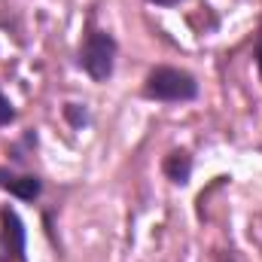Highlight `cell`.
<instances>
[{"mask_svg": "<svg viewBox=\"0 0 262 262\" xmlns=\"http://www.w3.org/2000/svg\"><path fill=\"white\" fill-rule=\"evenodd\" d=\"M192 168H195V159H192V152L183 149V146H180V149H171V152L162 159V174H165V180L174 183V186H189Z\"/></svg>", "mask_w": 262, "mask_h": 262, "instance_id": "5b68a950", "label": "cell"}, {"mask_svg": "<svg viewBox=\"0 0 262 262\" xmlns=\"http://www.w3.org/2000/svg\"><path fill=\"white\" fill-rule=\"evenodd\" d=\"M253 58H256V70H259V82H262V28L256 34V49H253Z\"/></svg>", "mask_w": 262, "mask_h": 262, "instance_id": "ba28073f", "label": "cell"}, {"mask_svg": "<svg viewBox=\"0 0 262 262\" xmlns=\"http://www.w3.org/2000/svg\"><path fill=\"white\" fill-rule=\"evenodd\" d=\"M0 189L9 192L12 198H18V201H25V204H34L43 195V180L37 174H21V171L0 165Z\"/></svg>", "mask_w": 262, "mask_h": 262, "instance_id": "277c9868", "label": "cell"}, {"mask_svg": "<svg viewBox=\"0 0 262 262\" xmlns=\"http://www.w3.org/2000/svg\"><path fill=\"white\" fill-rule=\"evenodd\" d=\"M229 262H232V259H229Z\"/></svg>", "mask_w": 262, "mask_h": 262, "instance_id": "30bf717a", "label": "cell"}, {"mask_svg": "<svg viewBox=\"0 0 262 262\" xmlns=\"http://www.w3.org/2000/svg\"><path fill=\"white\" fill-rule=\"evenodd\" d=\"M116 55H119V43L116 37L101 28L95 21V15L85 18L82 28V40H79V52H76V64L82 67V73L92 82H107L116 73Z\"/></svg>", "mask_w": 262, "mask_h": 262, "instance_id": "6da1fadb", "label": "cell"}, {"mask_svg": "<svg viewBox=\"0 0 262 262\" xmlns=\"http://www.w3.org/2000/svg\"><path fill=\"white\" fill-rule=\"evenodd\" d=\"M0 262H28V229L12 204H0Z\"/></svg>", "mask_w": 262, "mask_h": 262, "instance_id": "3957f363", "label": "cell"}, {"mask_svg": "<svg viewBox=\"0 0 262 262\" xmlns=\"http://www.w3.org/2000/svg\"><path fill=\"white\" fill-rule=\"evenodd\" d=\"M15 107H12V101L3 95V89H0V128H6V125H12L15 122Z\"/></svg>", "mask_w": 262, "mask_h": 262, "instance_id": "52a82bcc", "label": "cell"}, {"mask_svg": "<svg viewBox=\"0 0 262 262\" xmlns=\"http://www.w3.org/2000/svg\"><path fill=\"white\" fill-rule=\"evenodd\" d=\"M198 92L201 89H198L195 76L174 64L149 67V73L143 76V85H140V95L156 104H189L198 98Z\"/></svg>", "mask_w": 262, "mask_h": 262, "instance_id": "7a4b0ae2", "label": "cell"}, {"mask_svg": "<svg viewBox=\"0 0 262 262\" xmlns=\"http://www.w3.org/2000/svg\"><path fill=\"white\" fill-rule=\"evenodd\" d=\"M64 116H67V122H70L73 128L89 125V110H85V104H67V107H64Z\"/></svg>", "mask_w": 262, "mask_h": 262, "instance_id": "8992f818", "label": "cell"}, {"mask_svg": "<svg viewBox=\"0 0 262 262\" xmlns=\"http://www.w3.org/2000/svg\"><path fill=\"white\" fill-rule=\"evenodd\" d=\"M146 3H152V6H165V9H171V6H180V3H189V0H146Z\"/></svg>", "mask_w": 262, "mask_h": 262, "instance_id": "9c48e42d", "label": "cell"}]
</instances>
